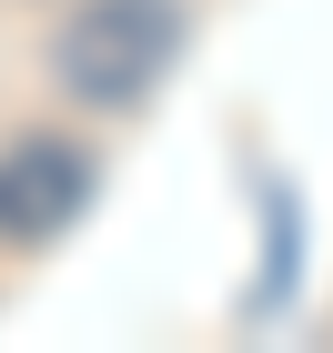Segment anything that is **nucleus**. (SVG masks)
<instances>
[{
  "label": "nucleus",
  "mask_w": 333,
  "mask_h": 353,
  "mask_svg": "<svg viewBox=\"0 0 333 353\" xmlns=\"http://www.w3.org/2000/svg\"><path fill=\"white\" fill-rule=\"evenodd\" d=\"M172 61H182V0H81L51 41L61 91L91 111H141Z\"/></svg>",
  "instance_id": "1"
},
{
  "label": "nucleus",
  "mask_w": 333,
  "mask_h": 353,
  "mask_svg": "<svg viewBox=\"0 0 333 353\" xmlns=\"http://www.w3.org/2000/svg\"><path fill=\"white\" fill-rule=\"evenodd\" d=\"M91 182H101V162H91L81 141H61V132H30L0 152V243H61L71 222L91 212Z\"/></svg>",
  "instance_id": "2"
}]
</instances>
